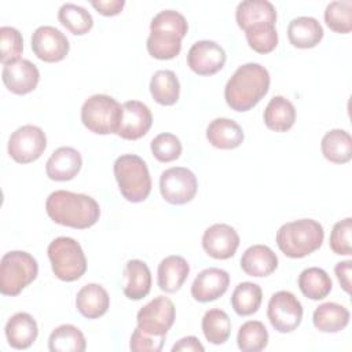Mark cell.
I'll return each mask as SVG.
<instances>
[{
  "label": "cell",
  "mask_w": 352,
  "mask_h": 352,
  "mask_svg": "<svg viewBox=\"0 0 352 352\" xmlns=\"http://www.w3.org/2000/svg\"><path fill=\"white\" fill-rule=\"evenodd\" d=\"M287 37L296 48H314L323 38V28L316 18L297 16L287 26Z\"/></svg>",
  "instance_id": "d4e9b609"
},
{
  "label": "cell",
  "mask_w": 352,
  "mask_h": 352,
  "mask_svg": "<svg viewBox=\"0 0 352 352\" xmlns=\"http://www.w3.org/2000/svg\"><path fill=\"white\" fill-rule=\"evenodd\" d=\"M202 331L210 344L221 345L230 338L231 320L223 309L212 308L202 318Z\"/></svg>",
  "instance_id": "e575fe53"
},
{
  "label": "cell",
  "mask_w": 352,
  "mask_h": 352,
  "mask_svg": "<svg viewBox=\"0 0 352 352\" xmlns=\"http://www.w3.org/2000/svg\"><path fill=\"white\" fill-rule=\"evenodd\" d=\"M47 147V136L40 126L22 125L8 140V154L18 164H30L41 157Z\"/></svg>",
  "instance_id": "30bf717a"
},
{
  "label": "cell",
  "mask_w": 352,
  "mask_h": 352,
  "mask_svg": "<svg viewBox=\"0 0 352 352\" xmlns=\"http://www.w3.org/2000/svg\"><path fill=\"white\" fill-rule=\"evenodd\" d=\"M190 274V265L182 256H168L158 264L157 283L165 293H176Z\"/></svg>",
  "instance_id": "7402d4cb"
},
{
  "label": "cell",
  "mask_w": 352,
  "mask_h": 352,
  "mask_svg": "<svg viewBox=\"0 0 352 352\" xmlns=\"http://www.w3.org/2000/svg\"><path fill=\"white\" fill-rule=\"evenodd\" d=\"M153 99L162 106H172L179 100L180 82L172 70H158L150 80Z\"/></svg>",
  "instance_id": "4dcf8cb0"
},
{
  "label": "cell",
  "mask_w": 352,
  "mask_h": 352,
  "mask_svg": "<svg viewBox=\"0 0 352 352\" xmlns=\"http://www.w3.org/2000/svg\"><path fill=\"white\" fill-rule=\"evenodd\" d=\"M324 239L322 224L314 219L285 223L276 231V245L290 258H302L318 250Z\"/></svg>",
  "instance_id": "277c9868"
},
{
  "label": "cell",
  "mask_w": 352,
  "mask_h": 352,
  "mask_svg": "<svg viewBox=\"0 0 352 352\" xmlns=\"http://www.w3.org/2000/svg\"><path fill=\"white\" fill-rule=\"evenodd\" d=\"M91 6L104 16H113L122 11L125 1L124 0H92Z\"/></svg>",
  "instance_id": "ee69618b"
},
{
  "label": "cell",
  "mask_w": 352,
  "mask_h": 352,
  "mask_svg": "<svg viewBox=\"0 0 352 352\" xmlns=\"http://www.w3.org/2000/svg\"><path fill=\"white\" fill-rule=\"evenodd\" d=\"M195 175L184 166H173L161 173L160 191L162 198L172 205H184L197 194Z\"/></svg>",
  "instance_id": "8fae6325"
},
{
  "label": "cell",
  "mask_w": 352,
  "mask_h": 352,
  "mask_svg": "<svg viewBox=\"0 0 352 352\" xmlns=\"http://www.w3.org/2000/svg\"><path fill=\"white\" fill-rule=\"evenodd\" d=\"M324 22L336 33L346 34L352 30V1L337 0L327 4Z\"/></svg>",
  "instance_id": "f35d334b"
},
{
  "label": "cell",
  "mask_w": 352,
  "mask_h": 352,
  "mask_svg": "<svg viewBox=\"0 0 352 352\" xmlns=\"http://www.w3.org/2000/svg\"><path fill=\"white\" fill-rule=\"evenodd\" d=\"M226 59L223 47L212 40L194 43L187 54V65L198 76L216 74L223 69Z\"/></svg>",
  "instance_id": "5bb4252c"
},
{
  "label": "cell",
  "mask_w": 352,
  "mask_h": 352,
  "mask_svg": "<svg viewBox=\"0 0 352 352\" xmlns=\"http://www.w3.org/2000/svg\"><path fill=\"white\" fill-rule=\"evenodd\" d=\"M245 36L249 47L258 54H268L274 51L278 45V33L275 29V23L261 22L249 26L245 30Z\"/></svg>",
  "instance_id": "74e56055"
},
{
  "label": "cell",
  "mask_w": 352,
  "mask_h": 352,
  "mask_svg": "<svg viewBox=\"0 0 352 352\" xmlns=\"http://www.w3.org/2000/svg\"><path fill=\"white\" fill-rule=\"evenodd\" d=\"M176 308L173 302L164 296H158L142 307L136 315L138 327L151 336H166L173 326Z\"/></svg>",
  "instance_id": "7c38bea8"
},
{
  "label": "cell",
  "mask_w": 352,
  "mask_h": 352,
  "mask_svg": "<svg viewBox=\"0 0 352 352\" xmlns=\"http://www.w3.org/2000/svg\"><path fill=\"white\" fill-rule=\"evenodd\" d=\"M239 246V235L228 224L217 223L205 230L202 248L208 256L217 260L231 258Z\"/></svg>",
  "instance_id": "2e32d148"
},
{
  "label": "cell",
  "mask_w": 352,
  "mask_h": 352,
  "mask_svg": "<svg viewBox=\"0 0 352 352\" xmlns=\"http://www.w3.org/2000/svg\"><path fill=\"white\" fill-rule=\"evenodd\" d=\"M236 344L242 352H260L268 345V331L260 320H248L238 330Z\"/></svg>",
  "instance_id": "8d00e7d4"
},
{
  "label": "cell",
  "mask_w": 352,
  "mask_h": 352,
  "mask_svg": "<svg viewBox=\"0 0 352 352\" xmlns=\"http://www.w3.org/2000/svg\"><path fill=\"white\" fill-rule=\"evenodd\" d=\"M188 23L175 10L160 11L150 23V34L146 41L148 54L160 60L177 56L182 51V38L187 34Z\"/></svg>",
  "instance_id": "3957f363"
},
{
  "label": "cell",
  "mask_w": 352,
  "mask_h": 352,
  "mask_svg": "<svg viewBox=\"0 0 352 352\" xmlns=\"http://www.w3.org/2000/svg\"><path fill=\"white\" fill-rule=\"evenodd\" d=\"M323 157L333 164H346L352 158V138L344 129H331L322 138Z\"/></svg>",
  "instance_id": "f546056e"
},
{
  "label": "cell",
  "mask_w": 352,
  "mask_h": 352,
  "mask_svg": "<svg viewBox=\"0 0 352 352\" xmlns=\"http://www.w3.org/2000/svg\"><path fill=\"white\" fill-rule=\"evenodd\" d=\"M206 139L220 150H232L242 144L245 139L241 125L231 118H216L206 128Z\"/></svg>",
  "instance_id": "44dd1931"
},
{
  "label": "cell",
  "mask_w": 352,
  "mask_h": 352,
  "mask_svg": "<svg viewBox=\"0 0 352 352\" xmlns=\"http://www.w3.org/2000/svg\"><path fill=\"white\" fill-rule=\"evenodd\" d=\"M51 352H84L87 341L82 331L73 324H60L48 338Z\"/></svg>",
  "instance_id": "d6a6232c"
},
{
  "label": "cell",
  "mask_w": 352,
  "mask_h": 352,
  "mask_svg": "<svg viewBox=\"0 0 352 352\" xmlns=\"http://www.w3.org/2000/svg\"><path fill=\"white\" fill-rule=\"evenodd\" d=\"M1 80L6 88L12 94L26 95L37 87L40 72L29 59H18L12 63L4 65Z\"/></svg>",
  "instance_id": "e0dca14e"
},
{
  "label": "cell",
  "mask_w": 352,
  "mask_h": 352,
  "mask_svg": "<svg viewBox=\"0 0 352 352\" xmlns=\"http://www.w3.org/2000/svg\"><path fill=\"white\" fill-rule=\"evenodd\" d=\"M263 301V292L257 283L242 282L236 285L231 296V305L236 315L249 316L258 311Z\"/></svg>",
  "instance_id": "836d02e7"
},
{
  "label": "cell",
  "mask_w": 352,
  "mask_h": 352,
  "mask_svg": "<svg viewBox=\"0 0 352 352\" xmlns=\"http://www.w3.org/2000/svg\"><path fill=\"white\" fill-rule=\"evenodd\" d=\"M32 50L34 55L48 63L60 62L70 50L67 37L54 26H40L32 34Z\"/></svg>",
  "instance_id": "4fadbf2b"
},
{
  "label": "cell",
  "mask_w": 352,
  "mask_h": 352,
  "mask_svg": "<svg viewBox=\"0 0 352 352\" xmlns=\"http://www.w3.org/2000/svg\"><path fill=\"white\" fill-rule=\"evenodd\" d=\"M122 106L111 96L96 94L89 96L81 107V122L98 135L117 133L121 121Z\"/></svg>",
  "instance_id": "ba28073f"
},
{
  "label": "cell",
  "mask_w": 352,
  "mask_h": 352,
  "mask_svg": "<svg viewBox=\"0 0 352 352\" xmlns=\"http://www.w3.org/2000/svg\"><path fill=\"white\" fill-rule=\"evenodd\" d=\"M270 73L260 63H245L230 77L224 88V99L235 111H249L270 89Z\"/></svg>",
  "instance_id": "6da1fadb"
},
{
  "label": "cell",
  "mask_w": 352,
  "mask_h": 352,
  "mask_svg": "<svg viewBox=\"0 0 352 352\" xmlns=\"http://www.w3.org/2000/svg\"><path fill=\"white\" fill-rule=\"evenodd\" d=\"M54 275L63 282L80 279L87 271V258L81 245L70 236L55 238L47 249Z\"/></svg>",
  "instance_id": "52a82bcc"
},
{
  "label": "cell",
  "mask_w": 352,
  "mask_h": 352,
  "mask_svg": "<svg viewBox=\"0 0 352 352\" xmlns=\"http://www.w3.org/2000/svg\"><path fill=\"white\" fill-rule=\"evenodd\" d=\"M166 336H151L136 327L131 336L129 348L135 352H160Z\"/></svg>",
  "instance_id": "7bdbcfd3"
},
{
  "label": "cell",
  "mask_w": 352,
  "mask_h": 352,
  "mask_svg": "<svg viewBox=\"0 0 352 352\" xmlns=\"http://www.w3.org/2000/svg\"><path fill=\"white\" fill-rule=\"evenodd\" d=\"M204 352L205 348L204 345L199 342V340L194 336H187L182 340H179L173 346H172V352Z\"/></svg>",
  "instance_id": "bcb514c9"
},
{
  "label": "cell",
  "mask_w": 352,
  "mask_h": 352,
  "mask_svg": "<svg viewBox=\"0 0 352 352\" xmlns=\"http://www.w3.org/2000/svg\"><path fill=\"white\" fill-rule=\"evenodd\" d=\"M58 19L70 33L76 36L88 33L94 26L92 15L84 7L73 3H65L60 6Z\"/></svg>",
  "instance_id": "d590c367"
},
{
  "label": "cell",
  "mask_w": 352,
  "mask_h": 352,
  "mask_svg": "<svg viewBox=\"0 0 352 352\" xmlns=\"http://www.w3.org/2000/svg\"><path fill=\"white\" fill-rule=\"evenodd\" d=\"M4 333L10 346L15 349H26L36 341L38 327L30 314L18 312L7 320Z\"/></svg>",
  "instance_id": "ffe728a7"
},
{
  "label": "cell",
  "mask_w": 352,
  "mask_h": 352,
  "mask_svg": "<svg viewBox=\"0 0 352 352\" xmlns=\"http://www.w3.org/2000/svg\"><path fill=\"white\" fill-rule=\"evenodd\" d=\"M151 153L160 162H172L177 160L182 154V143L179 138L173 133H160L151 140Z\"/></svg>",
  "instance_id": "60d3db41"
},
{
  "label": "cell",
  "mask_w": 352,
  "mask_h": 352,
  "mask_svg": "<svg viewBox=\"0 0 352 352\" xmlns=\"http://www.w3.org/2000/svg\"><path fill=\"white\" fill-rule=\"evenodd\" d=\"M298 287L301 293L311 300H323L333 289V282L327 272L319 267L305 268L298 275Z\"/></svg>",
  "instance_id": "1f68e13d"
},
{
  "label": "cell",
  "mask_w": 352,
  "mask_h": 352,
  "mask_svg": "<svg viewBox=\"0 0 352 352\" xmlns=\"http://www.w3.org/2000/svg\"><path fill=\"white\" fill-rule=\"evenodd\" d=\"M351 268H352V261L351 260L340 261L334 267L336 276H337L342 290L346 292V293H351Z\"/></svg>",
  "instance_id": "f6af8a7d"
},
{
  "label": "cell",
  "mask_w": 352,
  "mask_h": 352,
  "mask_svg": "<svg viewBox=\"0 0 352 352\" xmlns=\"http://www.w3.org/2000/svg\"><path fill=\"white\" fill-rule=\"evenodd\" d=\"M153 114L150 109L139 100H128L122 104L121 121L117 135L125 140H138L151 128Z\"/></svg>",
  "instance_id": "9a60e30c"
},
{
  "label": "cell",
  "mask_w": 352,
  "mask_h": 352,
  "mask_svg": "<svg viewBox=\"0 0 352 352\" xmlns=\"http://www.w3.org/2000/svg\"><path fill=\"white\" fill-rule=\"evenodd\" d=\"M82 165L81 154L73 147L56 148L45 164V173L51 180L67 182L77 176Z\"/></svg>",
  "instance_id": "d6986e66"
},
{
  "label": "cell",
  "mask_w": 352,
  "mask_h": 352,
  "mask_svg": "<svg viewBox=\"0 0 352 352\" xmlns=\"http://www.w3.org/2000/svg\"><path fill=\"white\" fill-rule=\"evenodd\" d=\"M276 267L278 256L265 245H253L241 257V268L249 276H268Z\"/></svg>",
  "instance_id": "cb8c5ba5"
},
{
  "label": "cell",
  "mask_w": 352,
  "mask_h": 352,
  "mask_svg": "<svg viewBox=\"0 0 352 352\" xmlns=\"http://www.w3.org/2000/svg\"><path fill=\"white\" fill-rule=\"evenodd\" d=\"M349 311L337 302L320 304L312 315L314 326L322 333H338L349 323Z\"/></svg>",
  "instance_id": "f1b7e54d"
},
{
  "label": "cell",
  "mask_w": 352,
  "mask_h": 352,
  "mask_svg": "<svg viewBox=\"0 0 352 352\" xmlns=\"http://www.w3.org/2000/svg\"><path fill=\"white\" fill-rule=\"evenodd\" d=\"M110 307V297L106 289L98 283L82 286L76 296V308L87 319L103 316Z\"/></svg>",
  "instance_id": "603a6c76"
},
{
  "label": "cell",
  "mask_w": 352,
  "mask_h": 352,
  "mask_svg": "<svg viewBox=\"0 0 352 352\" xmlns=\"http://www.w3.org/2000/svg\"><path fill=\"white\" fill-rule=\"evenodd\" d=\"M38 274L36 258L23 250L6 253L0 261V292L4 296H18Z\"/></svg>",
  "instance_id": "8992f818"
},
{
  "label": "cell",
  "mask_w": 352,
  "mask_h": 352,
  "mask_svg": "<svg viewBox=\"0 0 352 352\" xmlns=\"http://www.w3.org/2000/svg\"><path fill=\"white\" fill-rule=\"evenodd\" d=\"M23 40L18 29L12 26L0 28V62L3 65L12 63L22 55Z\"/></svg>",
  "instance_id": "ab89813d"
},
{
  "label": "cell",
  "mask_w": 352,
  "mask_h": 352,
  "mask_svg": "<svg viewBox=\"0 0 352 352\" xmlns=\"http://www.w3.org/2000/svg\"><path fill=\"white\" fill-rule=\"evenodd\" d=\"M264 124L268 129L275 132L289 131L296 121L294 104L285 96H274L265 106Z\"/></svg>",
  "instance_id": "83f0119b"
},
{
  "label": "cell",
  "mask_w": 352,
  "mask_h": 352,
  "mask_svg": "<svg viewBox=\"0 0 352 352\" xmlns=\"http://www.w3.org/2000/svg\"><path fill=\"white\" fill-rule=\"evenodd\" d=\"M238 26L245 32L249 26L268 22H276V10L272 3L267 0H245L241 1L235 11Z\"/></svg>",
  "instance_id": "4316f807"
},
{
  "label": "cell",
  "mask_w": 352,
  "mask_h": 352,
  "mask_svg": "<svg viewBox=\"0 0 352 352\" xmlns=\"http://www.w3.org/2000/svg\"><path fill=\"white\" fill-rule=\"evenodd\" d=\"M351 231H352V219L346 217L341 221H337L330 234V249L336 254L341 256H351L352 246H351Z\"/></svg>",
  "instance_id": "b9f144b4"
},
{
  "label": "cell",
  "mask_w": 352,
  "mask_h": 352,
  "mask_svg": "<svg viewBox=\"0 0 352 352\" xmlns=\"http://www.w3.org/2000/svg\"><path fill=\"white\" fill-rule=\"evenodd\" d=\"M228 285L230 275L227 271L209 267L195 276L191 285V296L199 302L214 301L227 292Z\"/></svg>",
  "instance_id": "ac0fdd59"
},
{
  "label": "cell",
  "mask_w": 352,
  "mask_h": 352,
  "mask_svg": "<svg viewBox=\"0 0 352 352\" xmlns=\"http://www.w3.org/2000/svg\"><path fill=\"white\" fill-rule=\"evenodd\" d=\"M45 210L56 224L76 230L89 228L100 217V206L92 197L66 190L51 192L45 202Z\"/></svg>",
  "instance_id": "7a4b0ae2"
},
{
  "label": "cell",
  "mask_w": 352,
  "mask_h": 352,
  "mask_svg": "<svg viewBox=\"0 0 352 352\" xmlns=\"http://www.w3.org/2000/svg\"><path fill=\"white\" fill-rule=\"evenodd\" d=\"M124 276L125 283L122 292L129 300H142L150 293L151 272L144 261L138 258L126 261Z\"/></svg>",
  "instance_id": "484cf974"
},
{
  "label": "cell",
  "mask_w": 352,
  "mask_h": 352,
  "mask_svg": "<svg viewBox=\"0 0 352 352\" xmlns=\"http://www.w3.org/2000/svg\"><path fill=\"white\" fill-rule=\"evenodd\" d=\"M302 305L292 292H276L268 301V320L279 333H292L296 330L302 320Z\"/></svg>",
  "instance_id": "9c48e42d"
},
{
  "label": "cell",
  "mask_w": 352,
  "mask_h": 352,
  "mask_svg": "<svg viewBox=\"0 0 352 352\" xmlns=\"http://www.w3.org/2000/svg\"><path fill=\"white\" fill-rule=\"evenodd\" d=\"M121 195L133 204L147 199L151 191V176L146 162L136 154L120 155L113 165Z\"/></svg>",
  "instance_id": "5b68a950"
}]
</instances>
